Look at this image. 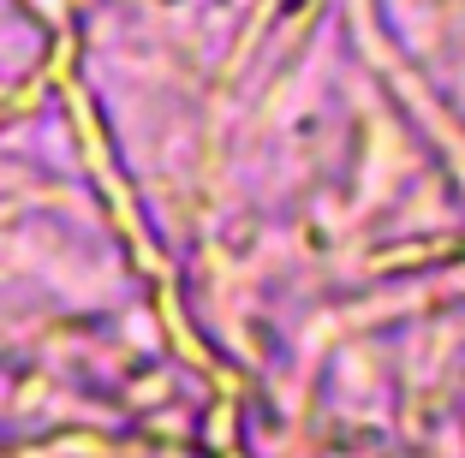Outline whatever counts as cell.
<instances>
[{
  "instance_id": "6da1fadb",
  "label": "cell",
  "mask_w": 465,
  "mask_h": 458,
  "mask_svg": "<svg viewBox=\"0 0 465 458\" xmlns=\"http://www.w3.org/2000/svg\"><path fill=\"white\" fill-rule=\"evenodd\" d=\"M66 161L0 155V458L221 441L227 387Z\"/></svg>"
}]
</instances>
